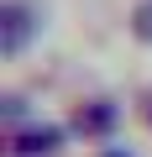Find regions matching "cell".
<instances>
[{
    "mask_svg": "<svg viewBox=\"0 0 152 157\" xmlns=\"http://www.w3.org/2000/svg\"><path fill=\"white\" fill-rule=\"evenodd\" d=\"M136 32H142V37H152V6H142V11H136Z\"/></svg>",
    "mask_w": 152,
    "mask_h": 157,
    "instance_id": "7a4b0ae2",
    "label": "cell"
},
{
    "mask_svg": "<svg viewBox=\"0 0 152 157\" xmlns=\"http://www.w3.org/2000/svg\"><path fill=\"white\" fill-rule=\"evenodd\" d=\"M21 37H26V16H21V6L11 0V6H6V52H16Z\"/></svg>",
    "mask_w": 152,
    "mask_h": 157,
    "instance_id": "6da1fadb",
    "label": "cell"
}]
</instances>
